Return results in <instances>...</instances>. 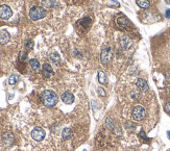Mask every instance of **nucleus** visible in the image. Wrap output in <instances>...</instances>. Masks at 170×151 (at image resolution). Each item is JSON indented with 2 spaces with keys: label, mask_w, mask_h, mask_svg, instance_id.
Here are the masks:
<instances>
[{
  "label": "nucleus",
  "mask_w": 170,
  "mask_h": 151,
  "mask_svg": "<svg viewBox=\"0 0 170 151\" xmlns=\"http://www.w3.org/2000/svg\"><path fill=\"white\" fill-rule=\"evenodd\" d=\"M139 137L142 138V139H144L145 141H149V139H147L146 136H145V132H144V130H143V129L140 131V134H139Z\"/></svg>",
  "instance_id": "obj_26"
},
{
  "label": "nucleus",
  "mask_w": 170,
  "mask_h": 151,
  "mask_svg": "<svg viewBox=\"0 0 170 151\" xmlns=\"http://www.w3.org/2000/svg\"><path fill=\"white\" fill-rule=\"evenodd\" d=\"M126 127L128 129H132V130H134V129H135V125H134L133 123L132 122H126Z\"/></svg>",
  "instance_id": "obj_27"
},
{
  "label": "nucleus",
  "mask_w": 170,
  "mask_h": 151,
  "mask_svg": "<svg viewBox=\"0 0 170 151\" xmlns=\"http://www.w3.org/2000/svg\"><path fill=\"white\" fill-rule=\"evenodd\" d=\"M137 4L141 9H149L150 6V2L148 0H137Z\"/></svg>",
  "instance_id": "obj_18"
},
{
  "label": "nucleus",
  "mask_w": 170,
  "mask_h": 151,
  "mask_svg": "<svg viewBox=\"0 0 170 151\" xmlns=\"http://www.w3.org/2000/svg\"><path fill=\"white\" fill-rule=\"evenodd\" d=\"M27 60V53L25 51H21L19 53V60L20 62H25Z\"/></svg>",
  "instance_id": "obj_21"
},
{
  "label": "nucleus",
  "mask_w": 170,
  "mask_h": 151,
  "mask_svg": "<svg viewBox=\"0 0 170 151\" xmlns=\"http://www.w3.org/2000/svg\"><path fill=\"white\" fill-rule=\"evenodd\" d=\"M32 137L35 141L40 142V141H42L45 138V131H44V129L41 128V127H36L32 131Z\"/></svg>",
  "instance_id": "obj_6"
},
{
  "label": "nucleus",
  "mask_w": 170,
  "mask_h": 151,
  "mask_svg": "<svg viewBox=\"0 0 170 151\" xmlns=\"http://www.w3.org/2000/svg\"><path fill=\"white\" fill-rule=\"evenodd\" d=\"M41 98H42V101L46 106H54L56 103H58V96L53 91H50V90H46L44 91L41 95Z\"/></svg>",
  "instance_id": "obj_1"
},
{
  "label": "nucleus",
  "mask_w": 170,
  "mask_h": 151,
  "mask_svg": "<svg viewBox=\"0 0 170 151\" xmlns=\"http://www.w3.org/2000/svg\"><path fill=\"white\" fill-rule=\"evenodd\" d=\"M29 65H30V67L32 68L34 71H39L40 70V63L36 58H32V60H29Z\"/></svg>",
  "instance_id": "obj_15"
},
{
  "label": "nucleus",
  "mask_w": 170,
  "mask_h": 151,
  "mask_svg": "<svg viewBox=\"0 0 170 151\" xmlns=\"http://www.w3.org/2000/svg\"><path fill=\"white\" fill-rule=\"evenodd\" d=\"M46 14L47 11L44 7H42V6H34L29 11V18L34 21L40 20V19H43L46 16Z\"/></svg>",
  "instance_id": "obj_2"
},
{
  "label": "nucleus",
  "mask_w": 170,
  "mask_h": 151,
  "mask_svg": "<svg viewBox=\"0 0 170 151\" xmlns=\"http://www.w3.org/2000/svg\"><path fill=\"white\" fill-rule=\"evenodd\" d=\"M97 91H98V93H99V95H100L101 97H104V96H105V91H104L102 88H98Z\"/></svg>",
  "instance_id": "obj_25"
},
{
  "label": "nucleus",
  "mask_w": 170,
  "mask_h": 151,
  "mask_svg": "<svg viewBox=\"0 0 170 151\" xmlns=\"http://www.w3.org/2000/svg\"><path fill=\"white\" fill-rule=\"evenodd\" d=\"M13 16V11L9 5L2 4L0 5V19L2 20H9Z\"/></svg>",
  "instance_id": "obj_5"
},
{
  "label": "nucleus",
  "mask_w": 170,
  "mask_h": 151,
  "mask_svg": "<svg viewBox=\"0 0 170 151\" xmlns=\"http://www.w3.org/2000/svg\"><path fill=\"white\" fill-rule=\"evenodd\" d=\"M42 73L45 77H51L53 75V70L49 64H44L42 68Z\"/></svg>",
  "instance_id": "obj_10"
},
{
  "label": "nucleus",
  "mask_w": 170,
  "mask_h": 151,
  "mask_svg": "<svg viewBox=\"0 0 170 151\" xmlns=\"http://www.w3.org/2000/svg\"><path fill=\"white\" fill-rule=\"evenodd\" d=\"M25 47L27 49H29V50H32V48H34V42H32V40H28V41H26V43H25Z\"/></svg>",
  "instance_id": "obj_23"
},
{
  "label": "nucleus",
  "mask_w": 170,
  "mask_h": 151,
  "mask_svg": "<svg viewBox=\"0 0 170 151\" xmlns=\"http://www.w3.org/2000/svg\"><path fill=\"white\" fill-rule=\"evenodd\" d=\"M113 53L111 47H107V48L102 49V51L100 53V60L102 65H108V64L112 60Z\"/></svg>",
  "instance_id": "obj_4"
},
{
  "label": "nucleus",
  "mask_w": 170,
  "mask_h": 151,
  "mask_svg": "<svg viewBox=\"0 0 170 151\" xmlns=\"http://www.w3.org/2000/svg\"><path fill=\"white\" fill-rule=\"evenodd\" d=\"M167 136H168V139L170 140V130H168L167 131Z\"/></svg>",
  "instance_id": "obj_31"
},
{
  "label": "nucleus",
  "mask_w": 170,
  "mask_h": 151,
  "mask_svg": "<svg viewBox=\"0 0 170 151\" xmlns=\"http://www.w3.org/2000/svg\"><path fill=\"white\" fill-rule=\"evenodd\" d=\"M136 85H137V88L140 90V91L142 92H145L148 90V83H147V81L145 79H142V78H139L138 80H137V83H136Z\"/></svg>",
  "instance_id": "obj_11"
},
{
  "label": "nucleus",
  "mask_w": 170,
  "mask_h": 151,
  "mask_svg": "<svg viewBox=\"0 0 170 151\" xmlns=\"http://www.w3.org/2000/svg\"><path fill=\"white\" fill-rule=\"evenodd\" d=\"M166 3H167V4H170V0H166Z\"/></svg>",
  "instance_id": "obj_33"
},
{
  "label": "nucleus",
  "mask_w": 170,
  "mask_h": 151,
  "mask_svg": "<svg viewBox=\"0 0 170 151\" xmlns=\"http://www.w3.org/2000/svg\"><path fill=\"white\" fill-rule=\"evenodd\" d=\"M98 81L99 83L103 85V83H107L108 79H107V75L103 71H99L98 72Z\"/></svg>",
  "instance_id": "obj_17"
},
{
  "label": "nucleus",
  "mask_w": 170,
  "mask_h": 151,
  "mask_svg": "<svg viewBox=\"0 0 170 151\" xmlns=\"http://www.w3.org/2000/svg\"><path fill=\"white\" fill-rule=\"evenodd\" d=\"M133 44V41L130 40V37L127 36H122L121 39H120V45L123 49H128Z\"/></svg>",
  "instance_id": "obj_9"
},
{
  "label": "nucleus",
  "mask_w": 170,
  "mask_h": 151,
  "mask_svg": "<svg viewBox=\"0 0 170 151\" xmlns=\"http://www.w3.org/2000/svg\"><path fill=\"white\" fill-rule=\"evenodd\" d=\"M108 4H109V5H115V6H117V7H119V6H120V3L119 2H117V1H114V2H108Z\"/></svg>",
  "instance_id": "obj_28"
},
{
  "label": "nucleus",
  "mask_w": 170,
  "mask_h": 151,
  "mask_svg": "<svg viewBox=\"0 0 170 151\" xmlns=\"http://www.w3.org/2000/svg\"><path fill=\"white\" fill-rule=\"evenodd\" d=\"M11 39V36L5 29H3L0 32V44H6Z\"/></svg>",
  "instance_id": "obj_13"
},
{
  "label": "nucleus",
  "mask_w": 170,
  "mask_h": 151,
  "mask_svg": "<svg viewBox=\"0 0 170 151\" xmlns=\"http://www.w3.org/2000/svg\"><path fill=\"white\" fill-rule=\"evenodd\" d=\"M105 124H107L108 127H109V128H111V129H112V128H113V126H114V124H113V121H112V119H111V118H109V119L107 120V122H105Z\"/></svg>",
  "instance_id": "obj_24"
},
{
  "label": "nucleus",
  "mask_w": 170,
  "mask_h": 151,
  "mask_svg": "<svg viewBox=\"0 0 170 151\" xmlns=\"http://www.w3.org/2000/svg\"><path fill=\"white\" fill-rule=\"evenodd\" d=\"M165 16H166V18L170 19V9H167V11H166V14H165Z\"/></svg>",
  "instance_id": "obj_30"
},
{
  "label": "nucleus",
  "mask_w": 170,
  "mask_h": 151,
  "mask_svg": "<svg viewBox=\"0 0 170 151\" xmlns=\"http://www.w3.org/2000/svg\"><path fill=\"white\" fill-rule=\"evenodd\" d=\"M50 60H51L54 64H58L60 63V60H61V58H60V55H58V53H53L50 55Z\"/></svg>",
  "instance_id": "obj_20"
},
{
  "label": "nucleus",
  "mask_w": 170,
  "mask_h": 151,
  "mask_svg": "<svg viewBox=\"0 0 170 151\" xmlns=\"http://www.w3.org/2000/svg\"><path fill=\"white\" fill-rule=\"evenodd\" d=\"M62 137L64 140H69L72 137V130L70 128H64V130L62 131Z\"/></svg>",
  "instance_id": "obj_16"
},
{
  "label": "nucleus",
  "mask_w": 170,
  "mask_h": 151,
  "mask_svg": "<svg viewBox=\"0 0 170 151\" xmlns=\"http://www.w3.org/2000/svg\"><path fill=\"white\" fill-rule=\"evenodd\" d=\"M78 23H81V26H84V27H88L89 26V23H90V19L89 18H85L83 20L78 21Z\"/></svg>",
  "instance_id": "obj_22"
},
{
  "label": "nucleus",
  "mask_w": 170,
  "mask_h": 151,
  "mask_svg": "<svg viewBox=\"0 0 170 151\" xmlns=\"http://www.w3.org/2000/svg\"><path fill=\"white\" fill-rule=\"evenodd\" d=\"M41 3H42V5H43L44 9H52V7H54L55 4H56L55 0H42Z\"/></svg>",
  "instance_id": "obj_14"
},
{
  "label": "nucleus",
  "mask_w": 170,
  "mask_h": 151,
  "mask_svg": "<svg viewBox=\"0 0 170 151\" xmlns=\"http://www.w3.org/2000/svg\"><path fill=\"white\" fill-rule=\"evenodd\" d=\"M117 24H118L120 27H123V28H128V27H130V25H132L130 20H128L125 16H123V15H120V16L117 18Z\"/></svg>",
  "instance_id": "obj_7"
},
{
  "label": "nucleus",
  "mask_w": 170,
  "mask_h": 151,
  "mask_svg": "<svg viewBox=\"0 0 170 151\" xmlns=\"http://www.w3.org/2000/svg\"><path fill=\"white\" fill-rule=\"evenodd\" d=\"M165 111H166V113H168V114L170 115V102H168L166 105H165Z\"/></svg>",
  "instance_id": "obj_29"
},
{
  "label": "nucleus",
  "mask_w": 170,
  "mask_h": 151,
  "mask_svg": "<svg viewBox=\"0 0 170 151\" xmlns=\"http://www.w3.org/2000/svg\"><path fill=\"white\" fill-rule=\"evenodd\" d=\"M18 79H19V76L16 74H13L9 76V83L11 85V86H14V85H16L18 81Z\"/></svg>",
  "instance_id": "obj_19"
},
{
  "label": "nucleus",
  "mask_w": 170,
  "mask_h": 151,
  "mask_svg": "<svg viewBox=\"0 0 170 151\" xmlns=\"http://www.w3.org/2000/svg\"><path fill=\"white\" fill-rule=\"evenodd\" d=\"M168 93H169V95H170V86H169V88H168Z\"/></svg>",
  "instance_id": "obj_34"
},
{
  "label": "nucleus",
  "mask_w": 170,
  "mask_h": 151,
  "mask_svg": "<svg viewBox=\"0 0 170 151\" xmlns=\"http://www.w3.org/2000/svg\"><path fill=\"white\" fill-rule=\"evenodd\" d=\"M146 116V111L142 105H137L134 107L133 113H132V117L135 121H142Z\"/></svg>",
  "instance_id": "obj_3"
},
{
  "label": "nucleus",
  "mask_w": 170,
  "mask_h": 151,
  "mask_svg": "<svg viewBox=\"0 0 170 151\" xmlns=\"http://www.w3.org/2000/svg\"><path fill=\"white\" fill-rule=\"evenodd\" d=\"M2 142L4 143V145H5V146H11L13 144V142H14V137H13V134H9V132L3 134Z\"/></svg>",
  "instance_id": "obj_12"
},
{
  "label": "nucleus",
  "mask_w": 170,
  "mask_h": 151,
  "mask_svg": "<svg viewBox=\"0 0 170 151\" xmlns=\"http://www.w3.org/2000/svg\"><path fill=\"white\" fill-rule=\"evenodd\" d=\"M126 151H137V150H135V149H127Z\"/></svg>",
  "instance_id": "obj_32"
},
{
  "label": "nucleus",
  "mask_w": 170,
  "mask_h": 151,
  "mask_svg": "<svg viewBox=\"0 0 170 151\" xmlns=\"http://www.w3.org/2000/svg\"><path fill=\"white\" fill-rule=\"evenodd\" d=\"M62 101H63L65 104H72L73 101H74V96H73L72 93L70 92H65L63 95H62Z\"/></svg>",
  "instance_id": "obj_8"
}]
</instances>
